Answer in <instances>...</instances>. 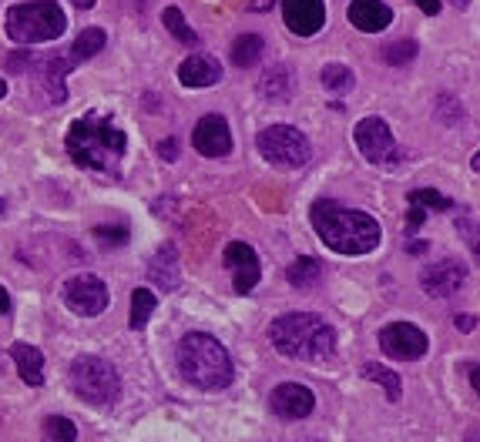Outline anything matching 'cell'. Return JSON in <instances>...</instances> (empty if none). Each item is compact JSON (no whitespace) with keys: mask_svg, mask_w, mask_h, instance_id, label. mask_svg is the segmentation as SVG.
Masks as SVG:
<instances>
[{"mask_svg":"<svg viewBox=\"0 0 480 442\" xmlns=\"http://www.w3.org/2000/svg\"><path fill=\"white\" fill-rule=\"evenodd\" d=\"M105 44H108V37H105L101 27H84V31L78 34V41H74V47H71V61L74 64L91 61L94 54H101Z\"/></svg>","mask_w":480,"mask_h":442,"instance_id":"7402d4cb","label":"cell"},{"mask_svg":"<svg viewBox=\"0 0 480 442\" xmlns=\"http://www.w3.org/2000/svg\"><path fill=\"white\" fill-rule=\"evenodd\" d=\"M162 21H165V31L172 34L175 41L188 44V47H199V34L188 27L185 17H182V11H178V7H165V14H162Z\"/></svg>","mask_w":480,"mask_h":442,"instance_id":"4316f807","label":"cell"},{"mask_svg":"<svg viewBox=\"0 0 480 442\" xmlns=\"http://www.w3.org/2000/svg\"><path fill=\"white\" fill-rule=\"evenodd\" d=\"M437 114L443 118V124H454L464 114V108H460V101H454V98H440L437 101Z\"/></svg>","mask_w":480,"mask_h":442,"instance_id":"836d02e7","label":"cell"},{"mask_svg":"<svg viewBox=\"0 0 480 442\" xmlns=\"http://www.w3.org/2000/svg\"><path fill=\"white\" fill-rule=\"evenodd\" d=\"M356 148H360V155L370 161V165H397L403 151L397 148L393 141V134H390V124L383 118H363V121L356 124Z\"/></svg>","mask_w":480,"mask_h":442,"instance_id":"ba28073f","label":"cell"},{"mask_svg":"<svg viewBox=\"0 0 480 442\" xmlns=\"http://www.w3.org/2000/svg\"><path fill=\"white\" fill-rule=\"evenodd\" d=\"M309 218H313L316 235L323 238V245L333 248L336 255H370L383 242V228L376 218L363 215V211H350L326 198L316 201Z\"/></svg>","mask_w":480,"mask_h":442,"instance_id":"7a4b0ae2","label":"cell"},{"mask_svg":"<svg viewBox=\"0 0 480 442\" xmlns=\"http://www.w3.org/2000/svg\"><path fill=\"white\" fill-rule=\"evenodd\" d=\"M276 0H249V11H269Z\"/></svg>","mask_w":480,"mask_h":442,"instance_id":"60d3db41","label":"cell"},{"mask_svg":"<svg viewBox=\"0 0 480 442\" xmlns=\"http://www.w3.org/2000/svg\"><path fill=\"white\" fill-rule=\"evenodd\" d=\"M4 98H7V81L0 77V101H4Z\"/></svg>","mask_w":480,"mask_h":442,"instance_id":"f6af8a7d","label":"cell"},{"mask_svg":"<svg viewBox=\"0 0 480 442\" xmlns=\"http://www.w3.org/2000/svg\"><path fill=\"white\" fill-rule=\"evenodd\" d=\"M319 81H323V87L329 94H346L350 87H353L356 77H353V71H350L346 64H326L323 77H319Z\"/></svg>","mask_w":480,"mask_h":442,"instance_id":"83f0119b","label":"cell"},{"mask_svg":"<svg viewBox=\"0 0 480 442\" xmlns=\"http://www.w3.org/2000/svg\"><path fill=\"white\" fill-rule=\"evenodd\" d=\"M108 285L91 272H81L64 282V305L74 312V315H84V319H94L108 309Z\"/></svg>","mask_w":480,"mask_h":442,"instance_id":"9c48e42d","label":"cell"},{"mask_svg":"<svg viewBox=\"0 0 480 442\" xmlns=\"http://www.w3.org/2000/svg\"><path fill=\"white\" fill-rule=\"evenodd\" d=\"M4 208H7V205H4V198H0V215H4Z\"/></svg>","mask_w":480,"mask_h":442,"instance_id":"c3c4849f","label":"cell"},{"mask_svg":"<svg viewBox=\"0 0 480 442\" xmlns=\"http://www.w3.org/2000/svg\"><path fill=\"white\" fill-rule=\"evenodd\" d=\"M272 349L286 359L323 362L336 352V332L313 312H289L269 325Z\"/></svg>","mask_w":480,"mask_h":442,"instance_id":"3957f363","label":"cell"},{"mask_svg":"<svg viewBox=\"0 0 480 442\" xmlns=\"http://www.w3.org/2000/svg\"><path fill=\"white\" fill-rule=\"evenodd\" d=\"M282 21L299 37H313L323 31L326 4L323 0H282Z\"/></svg>","mask_w":480,"mask_h":442,"instance_id":"9a60e30c","label":"cell"},{"mask_svg":"<svg viewBox=\"0 0 480 442\" xmlns=\"http://www.w3.org/2000/svg\"><path fill=\"white\" fill-rule=\"evenodd\" d=\"M31 64H34L31 51H27V54H11V57H7V67H11V71H21V67H27V71H31Z\"/></svg>","mask_w":480,"mask_h":442,"instance_id":"d590c367","label":"cell"},{"mask_svg":"<svg viewBox=\"0 0 480 442\" xmlns=\"http://www.w3.org/2000/svg\"><path fill=\"white\" fill-rule=\"evenodd\" d=\"M293 442H319V439H293Z\"/></svg>","mask_w":480,"mask_h":442,"instance_id":"681fc988","label":"cell"},{"mask_svg":"<svg viewBox=\"0 0 480 442\" xmlns=\"http://www.w3.org/2000/svg\"><path fill=\"white\" fill-rule=\"evenodd\" d=\"M256 144H259V155L266 158L269 165L286 168V171L309 165V158H313L309 138H306L299 128H293V124H272V128L259 131Z\"/></svg>","mask_w":480,"mask_h":442,"instance_id":"52a82bcc","label":"cell"},{"mask_svg":"<svg viewBox=\"0 0 480 442\" xmlns=\"http://www.w3.org/2000/svg\"><path fill=\"white\" fill-rule=\"evenodd\" d=\"M427 335L410 322H393V325L380 329V349L397 362H413L420 355H427Z\"/></svg>","mask_w":480,"mask_h":442,"instance_id":"30bf717a","label":"cell"},{"mask_svg":"<svg viewBox=\"0 0 480 442\" xmlns=\"http://www.w3.org/2000/svg\"><path fill=\"white\" fill-rule=\"evenodd\" d=\"M262 51H266V41H262L259 34H242L232 44V64L235 67H252L262 57Z\"/></svg>","mask_w":480,"mask_h":442,"instance_id":"cb8c5ba5","label":"cell"},{"mask_svg":"<svg viewBox=\"0 0 480 442\" xmlns=\"http://www.w3.org/2000/svg\"><path fill=\"white\" fill-rule=\"evenodd\" d=\"M363 375L370 382H376V385H383L387 389V399L390 402H400V396H403V385H400V375L397 372L383 369V365H376V362H366L363 365Z\"/></svg>","mask_w":480,"mask_h":442,"instance_id":"484cf974","label":"cell"},{"mask_svg":"<svg viewBox=\"0 0 480 442\" xmlns=\"http://www.w3.org/2000/svg\"><path fill=\"white\" fill-rule=\"evenodd\" d=\"M71 392L88 406L108 409L121 396V375L101 355H78L71 362Z\"/></svg>","mask_w":480,"mask_h":442,"instance_id":"8992f818","label":"cell"},{"mask_svg":"<svg viewBox=\"0 0 480 442\" xmlns=\"http://www.w3.org/2000/svg\"><path fill=\"white\" fill-rule=\"evenodd\" d=\"M417 4H420V11L427 14V17H433V14L440 11V0H417Z\"/></svg>","mask_w":480,"mask_h":442,"instance_id":"74e56055","label":"cell"},{"mask_svg":"<svg viewBox=\"0 0 480 442\" xmlns=\"http://www.w3.org/2000/svg\"><path fill=\"white\" fill-rule=\"evenodd\" d=\"M175 359L182 379L195 389H225L235 375L229 349L209 332H188L185 339L178 342Z\"/></svg>","mask_w":480,"mask_h":442,"instance_id":"277c9868","label":"cell"},{"mask_svg":"<svg viewBox=\"0 0 480 442\" xmlns=\"http://www.w3.org/2000/svg\"><path fill=\"white\" fill-rule=\"evenodd\" d=\"M41 439L44 442H74L78 439V429H74V422L64 419V416H47V419H44V429H41Z\"/></svg>","mask_w":480,"mask_h":442,"instance_id":"f1b7e54d","label":"cell"},{"mask_svg":"<svg viewBox=\"0 0 480 442\" xmlns=\"http://www.w3.org/2000/svg\"><path fill=\"white\" fill-rule=\"evenodd\" d=\"M457 231L467 238V245L480 255V228H477V221H470V218H457Z\"/></svg>","mask_w":480,"mask_h":442,"instance_id":"d6a6232c","label":"cell"},{"mask_svg":"<svg viewBox=\"0 0 480 442\" xmlns=\"http://www.w3.org/2000/svg\"><path fill=\"white\" fill-rule=\"evenodd\" d=\"M74 7H78V11H91L94 7V0H71Z\"/></svg>","mask_w":480,"mask_h":442,"instance_id":"7bdbcfd3","label":"cell"},{"mask_svg":"<svg viewBox=\"0 0 480 442\" xmlns=\"http://www.w3.org/2000/svg\"><path fill=\"white\" fill-rule=\"evenodd\" d=\"M148 275H151V282H158V285L165 288V292H175L178 288V255H175V245H172V242L158 248V255L151 258Z\"/></svg>","mask_w":480,"mask_h":442,"instance_id":"44dd1931","label":"cell"},{"mask_svg":"<svg viewBox=\"0 0 480 442\" xmlns=\"http://www.w3.org/2000/svg\"><path fill=\"white\" fill-rule=\"evenodd\" d=\"M94 238L101 242V245H125L128 242V228L125 225H115V228H108V225H98L94 228Z\"/></svg>","mask_w":480,"mask_h":442,"instance_id":"1f68e13d","label":"cell"},{"mask_svg":"<svg viewBox=\"0 0 480 442\" xmlns=\"http://www.w3.org/2000/svg\"><path fill=\"white\" fill-rule=\"evenodd\" d=\"M286 278L293 288H313L319 278H323V262L316 258H296L293 265L286 268Z\"/></svg>","mask_w":480,"mask_h":442,"instance_id":"603a6c76","label":"cell"},{"mask_svg":"<svg viewBox=\"0 0 480 442\" xmlns=\"http://www.w3.org/2000/svg\"><path fill=\"white\" fill-rule=\"evenodd\" d=\"M195 151L205 158H225L232 151V131L222 114H205L192 131Z\"/></svg>","mask_w":480,"mask_h":442,"instance_id":"4fadbf2b","label":"cell"},{"mask_svg":"<svg viewBox=\"0 0 480 442\" xmlns=\"http://www.w3.org/2000/svg\"><path fill=\"white\" fill-rule=\"evenodd\" d=\"M11 312V295H7V288L0 285V315H7Z\"/></svg>","mask_w":480,"mask_h":442,"instance_id":"ab89813d","label":"cell"},{"mask_svg":"<svg viewBox=\"0 0 480 442\" xmlns=\"http://www.w3.org/2000/svg\"><path fill=\"white\" fill-rule=\"evenodd\" d=\"M269 409L279 416V419H306L309 412L316 409V396L299 382H282L276 385L269 396Z\"/></svg>","mask_w":480,"mask_h":442,"instance_id":"5bb4252c","label":"cell"},{"mask_svg":"<svg viewBox=\"0 0 480 442\" xmlns=\"http://www.w3.org/2000/svg\"><path fill=\"white\" fill-rule=\"evenodd\" d=\"M454 325H457L460 332H470V329H474V315H457V319H454Z\"/></svg>","mask_w":480,"mask_h":442,"instance_id":"f35d334b","label":"cell"},{"mask_svg":"<svg viewBox=\"0 0 480 442\" xmlns=\"http://www.w3.org/2000/svg\"><path fill=\"white\" fill-rule=\"evenodd\" d=\"M410 205L423 208V211H447V208H454V201L433 188H417V191H410Z\"/></svg>","mask_w":480,"mask_h":442,"instance_id":"f546056e","label":"cell"},{"mask_svg":"<svg viewBox=\"0 0 480 442\" xmlns=\"http://www.w3.org/2000/svg\"><path fill=\"white\" fill-rule=\"evenodd\" d=\"M155 295H151V288H135L131 292V319H128V325L131 329H145L148 319H151V312H155Z\"/></svg>","mask_w":480,"mask_h":442,"instance_id":"d4e9b609","label":"cell"},{"mask_svg":"<svg viewBox=\"0 0 480 442\" xmlns=\"http://www.w3.org/2000/svg\"><path fill=\"white\" fill-rule=\"evenodd\" d=\"M464 278H467L464 262L443 258V262H433V265H427L420 272V285H423V292L433 295V299H447V295H454V292L464 285Z\"/></svg>","mask_w":480,"mask_h":442,"instance_id":"2e32d148","label":"cell"},{"mask_svg":"<svg viewBox=\"0 0 480 442\" xmlns=\"http://www.w3.org/2000/svg\"><path fill=\"white\" fill-rule=\"evenodd\" d=\"M74 61L71 54L68 57H61V54H47V57H34L31 71L37 77V84L44 87V94H47V101L51 104H64L68 101V84H64V74L71 71Z\"/></svg>","mask_w":480,"mask_h":442,"instance_id":"7c38bea8","label":"cell"},{"mask_svg":"<svg viewBox=\"0 0 480 442\" xmlns=\"http://www.w3.org/2000/svg\"><path fill=\"white\" fill-rule=\"evenodd\" d=\"M450 4H454V7H467L470 0H450Z\"/></svg>","mask_w":480,"mask_h":442,"instance_id":"7dc6e473","label":"cell"},{"mask_svg":"<svg viewBox=\"0 0 480 442\" xmlns=\"http://www.w3.org/2000/svg\"><path fill=\"white\" fill-rule=\"evenodd\" d=\"M4 31L14 44H47L68 31V17L57 0H24L7 7Z\"/></svg>","mask_w":480,"mask_h":442,"instance_id":"5b68a950","label":"cell"},{"mask_svg":"<svg viewBox=\"0 0 480 442\" xmlns=\"http://www.w3.org/2000/svg\"><path fill=\"white\" fill-rule=\"evenodd\" d=\"M222 262H225V268L232 272V288H235L239 295H249L252 288L259 285L262 265L252 245H245V242H229L225 252H222Z\"/></svg>","mask_w":480,"mask_h":442,"instance_id":"8fae6325","label":"cell"},{"mask_svg":"<svg viewBox=\"0 0 480 442\" xmlns=\"http://www.w3.org/2000/svg\"><path fill=\"white\" fill-rule=\"evenodd\" d=\"M259 94L272 104H286L293 98V71L286 64H272L259 77Z\"/></svg>","mask_w":480,"mask_h":442,"instance_id":"ffe728a7","label":"cell"},{"mask_svg":"<svg viewBox=\"0 0 480 442\" xmlns=\"http://www.w3.org/2000/svg\"><path fill=\"white\" fill-rule=\"evenodd\" d=\"M470 385H474V392L480 396V365H470Z\"/></svg>","mask_w":480,"mask_h":442,"instance_id":"b9f144b4","label":"cell"},{"mask_svg":"<svg viewBox=\"0 0 480 442\" xmlns=\"http://www.w3.org/2000/svg\"><path fill=\"white\" fill-rule=\"evenodd\" d=\"M470 168H474V171H480V151H477V155H474V161H470Z\"/></svg>","mask_w":480,"mask_h":442,"instance_id":"bcb514c9","label":"cell"},{"mask_svg":"<svg viewBox=\"0 0 480 442\" xmlns=\"http://www.w3.org/2000/svg\"><path fill=\"white\" fill-rule=\"evenodd\" d=\"M413 57H417V44L413 41H397L383 51V61L393 64V67H403V64H410Z\"/></svg>","mask_w":480,"mask_h":442,"instance_id":"4dcf8cb0","label":"cell"},{"mask_svg":"<svg viewBox=\"0 0 480 442\" xmlns=\"http://www.w3.org/2000/svg\"><path fill=\"white\" fill-rule=\"evenodd\" d=\"M350 24H353L356 31L363 34H380L387 31L390 21H393V11H390L387 4H380V0H353L350 4V11H346Z\"/></svg>","mask_w":480,"mask_h":442,"instance_id":"e0dca14e","label":"cell"},{"mask_svg":"<svg viewBox=\"0 0 480 442\" xmlns=\"http://www.w3.org/2000/svg\"><path fill=\"white\" fill-rule=\"evenodd\" d=\"M219 77H222L219 61H215L212 54H202V51L185 57L182 67H178V81L185 84V87H212V84H219Z\"/></svg>","mask_w":480,"mask_h":442,"instance_id":"ac0fdd59","label":"cell"},{"mask_svg":"<svg viewBox=\"0 0 480 442\" xmlns=\"http://www.w3.org/2000/svg\"><path fill=\"white\" fill-rule=\"evenodd\" d=\"M125 144H128L125 131H121L108 114H98V111H88L84 118H78V121L68 128V138H64V148H68L74 165L105 178L121 175Z\"/></svg>","mask_w":480,"mask_h":442,"instance_id":"6da1fadb","label":"cell"},{"mask_svg":"<svg viewBox=\"0 0 480 442\" xmlns=\"http://www.w3.org/2000/svg\"><path fill=\"white\" fill-rule=\"evenodd\" d=\"M423 218H427V211L417 205H410V218H407V238L410 235H417V228L423 225Z\"/></svg>","mask_w":480,"mask_h":442,"instance_id":"e575fe53","label":"cell"},{"mask_svg":"<svg viewBox=\"0 0 480 442\" xmlns=\"http://www.w3.org/2000/svg\"><path fill=\"white\" fill-rule=\"evenodd\" d=\"M11 359L21 372V379L27 385H44V352L37 345H27V342H14L11 345Z\"/></svg>","mask_w":480,"mask_h":442,"instance_id":"d6986e66","label":"cell"},{"mask_svg":"<svg viewBox=\"0 0 480 442\" xmlns=\"http://www.w3.org/2000/svg\"><path fill=\"white\" fill-rule=\"evenodd\" d=\"M158 151H162V158H165V161H175V151H178V144L175 141H172V138H168V141H162V144H158Z\"/></svg>","mask_w":480,"mask_h":442,"instance_id":"8d00e7d4","label":"cell"},{"mask_svg":"<svg viewBox=\"0 0 480 442\" xmlns=\"http://www.w3.org/2000/svg\"><path fill=\"white\" fill-rule=\"evenodd\" d=\"M410 252H413V255H423V252H427V245H423V242H413V245H407Z\"/></svg>","mask_w":480,"mask_h":442,"instance_id":"ee69618b","label":"cell"}]
</instances>
